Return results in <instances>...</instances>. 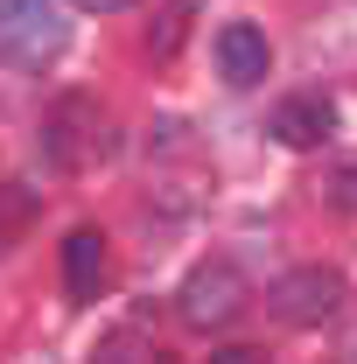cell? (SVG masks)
Masks as SVG:
<instances>
[{
    "label": "cell",
    "mask_w": 357,
    "mask_h": 364,
    "mask_svg": "<svg viewBox=\"0 0 357 364\" xmlns=\"http://www.w3.org/2000/svg\"><path fill=\"white\" fill-rule=\"evenodd\" d=\"M105 154H112V119H105V105H98L91 91H63V98L49 105V119H43V161L63 168V176H85Z\"/></svg>",
    "instance_id": "cell-1"
},
{
    "label": "cell",
    "mask_w": 357,
    "mask_h": 364,
    "mask_svg": "<svg viewBox=\"0 0 357 364\" xmlns=\"http://www.w3.org/2000/svg\"><path fill=\"white\" fill-rule=\"evenodd\" d=\"M70 49V21L49 0H0V63L14 70H43Z\"/></svg>",
    "instance_id": "cell-2"
},
{
    "label": "cell",
    "mask_w": 357,
    "mask_h": 364,
    "mask_svg": "<svg viewBox=\"0 0 357 364\" xmlns=\"http://www.w3.org/2000/svg\"><path fill=\"white\" fill-rule=\"evenodd\" d=\"M176 316L189 322V329H231V322L245 316V280L224 267V259H203V267L182 280Z\"/></svg>",
    "instance_id": "cell-3"
},
{
    "label": "cell",
    "mask_w": 357,
    "mask_h": 364,
    "mask_svg": "<svg viewBox=\"0 0 357 364\" xmlns=\"http://www.w3.org/2000/svg\"><path fill=\"white\" fill-rule=\"evenodd\" d=\"M267 309L280 322H294V329H315L322 316H336L343 309V280L329 267H294V273H280L267 287Z\"/></svg>",
    "instance_id": "cell-4"
},
{
    "label": "cell",
    "mask_w": 357,
    "mask_h": 364,
    "mask_svg": "<svg viewBox=\"0 0 357 364\" xmlns=\"http://www.w3.org/2000/svg\"><path fill=\"white\" fill-rule=\"evenodd\" d=\"M267 134L280 140V147H322V140L336 134V105H329L322 91H287L267 112Z\"/></svg>",
    "instance_id": "cell-5"
},
{
    "label": "cell",
    "mask_w": 357,
    "mask_h": 364,
    "mask_svg": "<svg viewBox=\"0 0 357 364\" xmlns=\"http://www.w3.org/2000/svg\"><path fill=\"white\" fill-rule=\"evenodd\" d=\"M218 77L231 91H252L260 77H267V63H273V49H267V28H252V21H231V28H218Z\"/></svg>",
    "instance_id": "cell-6"
},
{
    "label": "cell",
    "mask_w": 357,
    "mask_h": 364,
    "mask_svg": "<svg viewBox=\"0 0 357 364\" xmlns=\"http://www.w3.org/2000/svg\"><path fill=\"white\" fill-rule=\"evenodd\" d=\"M63 294L70 301H98L105 294V238L98 231H70L63 238Z\"/></svg>",
    "instance_id": "cell-7"
},
{
    "label": "cell",
    "mask_w": 357,
    "mask_h": 364,
    "mask_svg": "<svg viewBox=\"0 0 357 364\" xmlns=\"http://www.w3.org/2000/svg\"><path fill=\"white\" fill-rule=\"evenodd\" d=\"M91 364H176V350L154 343L147 329H105L98 350H91Z\"/></svg>",
    "instance_id": "cell-8"
},
{
    "label": "cell",
    "mask_w": 357,
    "mask_h": 364,
    "mask_svg": "<svg viewBox=\"0 0 357 364\" xmlns=\"http://www.w3.org/2000/svg\"><path fill=\"white\" fill-rule=\"evenodd\" d=\"M43 218V196L28 189V182H14V176H0V252L7 245H21L28 238V225Z\"/></svg>",
    "instance_id": "cell-9"
},
{
    "label": "cell",
    "mask_w": 357,
    "mask_h": 364,
    "mask_svg": "<svg viewBox=\"0 0 357 364\" xmlns=\"http://www.w3.org/2000/svg\"><path fill=\"white\" fill-rule=\"evenodd\" d=\"M189 21H196V0H161V14H154V28H147V56H154V63H176Z\"/></svg>",
    "instance_id": "cell-10"
},
{
    "label": "cell",
    "mask_w": 357,
    "mask_h": 364,
    "mask_svg": "<svg viewBox=\"0 0 357 364\" xmlns=\"http://www.w3.org/2000/svg\"><path fill=\"white\" fill-rule=\"evenodd\" d=\"M211 364H273V358L252 350V343H224V350H211Z\"/></svg>",
    "instance_id": "cell-11"
},
{
    "label": "cell",
    "mask_w": 357,
    "mask_h": 364,
    "mask_svg": "<svg viewBox=\"0 0 357 364\" xmlns=\"http://www.w3.org/2000/svg\"><path fill=\"white\" fill-rule=\"evenodd\" d=\"M78 7H85V14H127L134 0H78Z\"/></svg>",
    "instance_id": "cell-12"
},
{
    "label": "cell",
    "mask_w": 357,
    "mask_h": 364,
    "mask_svg": "<svg viewBox=\"0 0 357 364\" xmlns=\"http://www.w3.org/2000/svg\"><path fill=\"white\" fill-rule=\"evenodd\" d=\"M36 364H56V358H36Z\"/></svg>",
    "instance_id": "cell-13"
}]
</instances>
